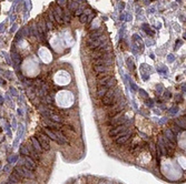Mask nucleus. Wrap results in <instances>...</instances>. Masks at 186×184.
Segmentation results:
<instances>
[{
    "label": "nucleus",
    "instance_id": "f257e3e1",
    "mask_svg": "<svg viewBox=\"0 0 186 184\" xmlns=\"http://www.w3.org/2000/svg\"><path fill=\"white\" fill-rule=\"evenodd\" d=\"M120 98V89L118 88H113V89H109L107 91V93L101 98V103L104 105H113L117 100Z\"/></svg>",
    "mask_w": 186,
    "mask_h": 184
},
{
    "label": "nucleus",
    "instance_id": "f03ea898",
    "mask_svg": "<svg viewBox=\"0 0 186 184\" xmlns=\"http://www.w3.org/2000/svg\"><path fill=\"white\" fill-rule=\"evenodd\" d=\"M114 63V53L113 52H108L101 54L99 57L93 59V65L94 66H113Z\"/></svg>",
    "mask_w": 186,
    "mask_h": 184
},
{
    "label": "nucleus",
    "instance_id": "7ed1b4c3",
    "mask_svg": "<svg viewBox=\"0 0 186 184\" xmlns=\"http://www.w3.org/2000/svg\"><path fill=\"white\" fill-rule=\"evenodd\" d=\"M127 123V118L126 115H124L123 113H118V114L112 117L110 119H108V125L110 128L113 127H116V125H121V124H125Z\"/></svg>",
    "mask_w": 186,
    "mask_h": 184
},
{
    "label": "nucleus",
    "instance_id": "20e7f679",
    "mask_svg": "<svg viewBox=\"0 0 186 184\" xmlns=\"http://www.w3.org/2000/svg\"><path fill=\"white\" fill-rule=\"evenodd\" d=\"M108 52H112V47H110V44L108 43V42H106V43L101 44V46L98 47V48L94 49L93 53H91V58L95 59V58L99 57V55H101V54H105V53H108Z\"/></svg>",
    "mask_w": 186,
    "mask_h": 184
},
{
    "label": "nucleus",
    "instance_id": "39448f33",
    "mask_svg": "<svg viewBox=\"0 0 186 184\" xmlns=\"http://www.w3.org/2000/svg\"><path fill=\"white\" fill-rule=\"evenodd\" d=\"M127 129V123H125V124H121V125H116V127H113L109 129V132H108V134H109L110 138L115 139L116 140L117 138H118L119 135H120L121 133H124V132L126 131Z\"/></svg>",
    "mask_w": 186,
    "mask_h": 184
},
{
    "label": "nucleus",
    "instance_id": "423d86ee",
    "mask_svg": "<svg viewBox=\"0 0 186 184\" xmlns=\"http://www.w3.org/2000/svg\"><path fill=\"white\" fill-rule=\"evenodd\" d=\"M15 171H16L17 173H18L19 175H20L22 179H35V174H34V172L31 170H29V169H27L26 166H21V165H18L15 168Z\"/></svg>",
    "mask_w": 186,
    "mask_h": 184
},
{
    "label": "nucleus",
    "instance_id": "0eeeda50",
    "mask_svg": "<svg viewBox=\"0 0 186 184\" xmlns=\"http://www.w3.org/2000/svg\"><path fill=\"white\" fill-rule=\"evenodd\" d=\"M106 42H108L107 37H106V36H104V35H101L100 37H98V38H96V39L91 40L90 42H87V44H88V48L90 49V50H94V49L98 48V47H100L101 44L106 43Z\"/></svg>",
    "mask_w": 186,
    "mask_h": 184
},
{
    "label": "nucleus",
    "instance_id": "6e6552de",
    "mask_svg": "<svg viewBox=\"0 0 186 184\" xmlns=\"http://www.w3.org/2000/svg\"><path fill=\"white\" fill-rule=\"evenodd\" d=\"M37 140H38V142H39V144L41 145L42 150H46V151L50 150V143H49L48 136H47L46 134H44V133L38 134V135H37Z\"/></svg>",
    "mask_w": 186,
    "mask_h": 184
},
{
    "label": "nucleus",
    "instance_id": "1a4fd4ad",
    "mask_svg": "<svg viewBox=\"0 0 186 184\" xmlns=\"http://www.w3.org/2000/svg\"><path fill=\"white\" fill-rule=\"evenodd\" d=\"M130 135H132V132L129 131V130H126L124 133H121L120 135L118 136V138L116 139V143L118 145H121V144H125L126 142H127L128 140H129Z\"/></svg>",
    "mask_w": 186,
    "mask_h": 184
},
{
    "label": "nucleus",
    "instance_id": "9d476101",
    "mask_svg": "<svg viewBox=\"0 0 186 184\" xmlns=\"http://www.w3.org/2000/svg\"><path fill=\"white\" fill-rule=\"evenodd\" d=\"M52 16L55 18V21L58 23H63V17H64V12H63V9H61L59 6H56L52 11Z\"/></svg>",
    "mask_w": 186,
    "mask_h": 184
},
{
    "label": "nucleus",
    "instance_id": "9b49d317",
    "mask_svg": "<svg viewBox=\"0 0 186 184\" xmlns=\"http://www.w3.org/2000/svg\"><path fill=\"white\" fill-rule=\"evenodd\" d=\"M26 146H27V149H28V151H29V157H30L31 159H34L35 161H39L40 160L39 152L36 151V149L33 146V144L28 143V144H26Z\"/></svg>",
    "mask_w": 186,
    "mask_h": 184
},
{
    "label": "nucleus",
    "instance_id": "f8f14e48",
    "mask_svg": "<svg viewBox=\"0 0 186 184\" xmlns=\"http://www.w3.org/2000/svg\"><path fill=\"white\" fill-rule=\"evenodd\" d=\"M23 164L27 169H29V170L31 171H35L36 168H37V163H36V161L34 159H31L30 157H25V161H23Z\"/></svg>",
    "mask_w": 186,
    "mask_h": 184
},
{
    "label": "nucleus",
    "instance_id": "ddd939ff",
    "mask_svg": "<svg viewBox=\"0 0 186 184\" xmlns=\"http://www.w3.org/2000/svg\"><path fill=\"white\" fill-rule=\"evenodd\" d=\"M96 79H97V85L100 87V85H104L105 83L109 80L110 74L109 73H99L97 77H96Z\"/></svg>",
    "mask_w": 186,
    "mask_h": 184
},
{
    "label": "nucleus",
    "instance_id": "4468645a",
    "mask_svg": "<svg viewBox=\"0 0 186 184\" xmlns=\"http://www.w3.org/2000/svg\"><path fill=\"white\" fill-rule=\"evenodd\" d=\"M93 69L97 73H109L112 68L109 66H94Z\"/></svg>",
    "mask_w": 186,
    "mask_h": 184
},
{
    "label": "nucleus",
    "instance_id": "2eb2a0df",
    "mask_svg": "<svg viewBox=\"0 0 186 184\" xmlns=\"http://www.w3.org/2000/svg\"><path fill=\"white\" fill-rule=\"evenodd\" d=\"M44 124L47 125V127H49V128H51V129H59L60 130V128H61V123H56V122L50 121L49 119H46V118H44Z\"/></svg>",
    "mask_w": 186,
    "mask_h": 184
},
{
    "label": "nucleus",
    "instance_id": "dca6fc26",
    "mask_svg": "<svg viewBox=\"0 0 186 184\" xmlns=\"http://www.w3.org/2000/svg\"><path fill=\"white\" fill-rule=\"evenodd\" d=\"M42 133L44 134H46L48 138H50L51 140H54L55 142H57V143H59V140H58V138L56 136V134H55V132H52L50 129H48V128H45L44 130H42Z\"/></svg>",
    "mask_w": 186,
    "mask_h": 184
},
{
    "label": "nucleus",
    "instance_id": "f3484780",
    "mask_svg": "<svg viewBox=\"0 0 186 184\" xmlns=\"http://www.w3.org/2000/svg\"><path fill=\"white\" fill-rule=\"evenodd\" d=\"M157 146H158V149H159V151H161L162 155H167V154H168L167 149H166V146H165V143H164V141H163V138H159V139H158Z\"/></svg>",
    "mask_w": 186,
    "mask_h": 184
},
{
    "label": "nucleus",
    "instance_id": "a211bd4d",
    "mask_svg": "<svg viewBox=\"0 0 186 184\" xmlns=\"http://www.w3.org/2000/svg\"><path fill=\"white\" fill-rule=\"evenodd\" d=\"M101 35H104V33H102V30H101V29H98V30H96V31H93V32L89 33L88 39H87V42H90L91 40H94V39H96V38L100 37Z\"/></svg>",
    "mask_w": 186,
    "mask_h": 184
},
{
    "label": "nucleus",
    "instance_id": "6ab92c4d",
    "mask_svg": "<svg viewBox=\"0 0 186 184\" xmlns=\"http://www.w3.org/2000/svg\"><path fill=\"white\" fill-rule=\"evenodd\" d=\"M165 138L168 139V140H169L170 142H173L174 144H175V142H176V136H175V133H173L170 129H166L165 130Z\"/></svg>",
    "mask_w": 186,
    "mask_h": 184
},
{
    "label": "nucleus",
    "instance_id": "aec40b11",
    "mask_svg": "<svg viewBox=\"0 0 186 184\" xmlns=\"http://www.w3.org/2000/svg\"><path fill=\"white\" fill-rule=\"evenodd\" d=\"M30 142H31V144H33V146L36 149V151L39 152V153H41L42 147H41V145L39 144V142H38L37 138H34V136H31V138H30Z\"/></svg>",
    "mask_w": 186,
    "mask_h": 184
},
{
    "label": "nucleus",
    "instance_id": "412c9836",
    "mask_svg": "<svg viewBox=\"0 0 186 184\" xmlns=\"http://www.w3.org/2000/svg\"><path fill=\"white\" fill-rule=\"evenodd\" d=\"M37 27H38V29L37 30H39V32L41 33L42 36L46 33V31H47V28H46V23H45V20H40L39 22L37 23Z\"/></svg>",
    "mask_w": 186,
    "mask_h": 184
},
{
    "label": "nucleus",
    "instance_id": "4be33fe9",
    "mask_svg": "<svg viewBox=\"0 0 186 184\" xmlns=\"http://www.w3.org/2000/svg\"><path fill=\"white\" fill-rule=\"evenodd\" d=\"M105 87L107 88V89H113V88H115L117 85V81L115 78H113V77H110V79L107 81V82L105 83Z\"/></svg>",
    "mask_w": 186,
    "mask_h": 184
},
{
    "label": "nucleus",
    "instance_id": "5701e85b",
    "mask_svg": "<svg viewBox=\"0 0 186 184\" xmlns=\"http://www.w3.org/2000/svg\"><path fill=\"white\" fill-rule=\"evenodd\" d=\"M108 90H109V89H107L105 85H100V87H98V89H97V97L102 98L105 94H106V93H107Z\"/></svg>",
    "mask_w": 186,
    "mask_h": 184
},
{
    "label": "nucleus",
    "instance_id": "b1692460",
    "mask_svg": "<svg viewBox=\"0 0 186 184\" xmlns=\"http://www.w3.org/2000/svg\"><path fill=\"white\" fill-rule=\"evenodd\" d=\"M12 60H14V62H15V66L18 67V66L20 65L21 58H20V55L19 54H17V53H12Z\"/></svg>",
    "mask_w": 186,
    "mask_h": 184
},
{
    "label": "nucleus",
    "instance_id": "393cba45",
    "mask_svg": "<svg viewBox=\"0 0 186 184\" xmlns=\"http://www.w3.org/2000/svg\"><path fill=\"white\" fill-rule=\"evenodd\" d=\"M20 154L23 155V157H29V151L26 145H23V144L20 145Z\"/></svg>",
    "mask_w": 186,
    "mask_h": 184
},
{
    "label": "nucleus",
    "instance_id": "a878e982",
    "mask_svg": "<svg viewBox=\"0 0 186 184\" xmlns=\"http://www.w3.org/2000/svg\"><path fill=\"white\" fill-rule=\"evenodd\" d=\"M177 127H179L181 129H185V119H179L176 121Z\"/></svg>",
    "mask_w": 186,
    "mask_h": 184
},
{
    "label": "nucleus",
    "instance_id": "bb28decb",
    "mask_svg": "<svg viewBox=\"0 0 186 184\" xmlns=\"http://www.w3.org/2000/svg\"><path fill=\"white\" fill-rule=\"evenodd\" d=\"M9 180H10V182H11V183H18V182H19V180L17 179L16 175H15L14 173H12V174L9 176Z\"/></svg>",
    "mask_w": 186,
    "mask_h": 184
},
{
    "label": "nucleus",
    "instance_id": "cd10ccee",
    "mask_svg": "<svg viewBox=\"0 0 186 184\" xmlns=\"http://www.w3.org/2000/svg\"><path fill=\"white\" fill-rule=\"evenodd\" d=\"M177 111H178V108H177V106H173L169 110V113L170 114H174V113H177Z\"/></svg>",
    "mask_w": 186,
    "mask_h": 184
},
{
    "label": "nucleus",
    "instance_id": "c85d7f7f",
    "mask_svg": "<svg viewBox=\"0 0 186 184\" xmlns=\"http://www.w3.org/2000/svg\"><path fill=\"white\" fill-rule=\"evenodd\" d=\"M80 21H82V22H87V16L85 13H83L82 16H80Z\"/></svg>",
    "mask_w": 186,
    "mask_h": 184
},
{
    "label": "nucleus",
    "instance_id": "c756f323",
    "mask_svg": "<svg viewBox=\"0 0 186 184\" xmlns=\"http://www.w3.org/2000/svg\"><path fill=\"white\" fill-rule=\"evenodd\" d=\"M156 90H158V93H162V91H163V85L158 84L157 87H156Z\"/></svg>",
    "mask_w": 186,
    "mask_h": 184
},
{
    "label": "nucleus",
    "instance_id": "7c9ffc66",
    "mask_svg": "<svg viewBox=\"0 0 186 184\" xmlns=\"http://www.w3.org/2000/svg\"><path fill=\"white\" fill-rule=\"evenodd\" d=\"M128 67H129V69H134V66H133V62L130 61V60H128Z\"/></svg>",
    "mask_w": 186,
    "mask_h": 184
},
{
    "label": "nucleus",
    "instance_id": "2f4dec72",
    "mask_svg": "<svg viewBox=\"0 0 186 184\" xmlns=\"http://www.w3.org/2000/svg\"><path fill=\"white\" fill-rule=\"evenodd\" d=\"M139 92H140V94H142L143 97H147L146 93H145V91H143V90H139Z\"/></svg>",
    "mask_w": 186,
    "mask_h": 184
},
{
    "label": "nucleus",
    "instance_id": "473e14b6",
    "mask_svg": "<svg viewBox=\"0 0 186 184\" xmlns=\"http://www.w3.org/2000/svg\"><path fill=\"white\" fill-rule=\"evenodd\" d=\"M11 92H12V94H15V95H17V91L14 89V88H11Z\"/></svg>",
    "mask_w": 186,
    "mask_h": 184
},
{
    "label": "nucleus",
    "instance_id": "72a5a7b5",
    "mask_svg": "<svg viewBox=\"0 0 186 184\" xmlns=\"http://www.w3.org/2000/svg\"><path fill=\"white\" fill-rule=\"evenodd\" d=\"M165 97H167V98H169L170 97V93L168 91H166V93H165Z\"/></svg>",
    "mask_w": 186,
    "mask_h": 184
}]
</instances>
